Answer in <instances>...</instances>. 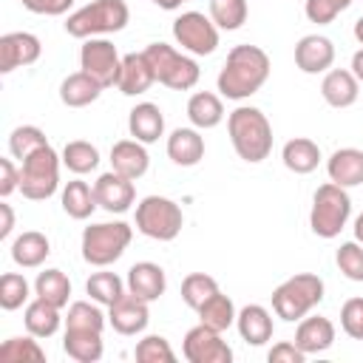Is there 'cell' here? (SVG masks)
<instances>
[{"label": "cell", "instance_id": "cell-53", "mask_svg": "<svg viewBox=\"0 0 363 363\" xmlns=\"http://www.w3.org/2000/svg\"><path fill=\"white\" fill-rule=\"evenodd\" d=\"M354 238H357V241L363 244V213H360V216L354 218Z\"/></svg>", "mask_w": 363, "mask_h": 363}, {"label": "cell", "instance_id": "cell-2", "mask_svg": "<svg viewBox=\"0 0 363 363\" xmlns=\"http://www.w3.org/2000/svg\"><path fill=\"white\" fill-rule=\"evenodd\" d=\"M227 130H230V142H233L235 153L244 162L258 164L272 153V125L258 108L238 105L227 116Z\"/></svg>", "mask_w": 363, "mask_h": 363}, {"label": "cell", "instance_id": "cell-35", "mask_svg": "<svg viewBox=\"0 0 363 363\" xmlns=\"http://www.w3.org/2000/svg\"><path fill=\"white\" fill-rule=\"evenodd\" d=\"M62 164H65L71 173H77V176L91 173V170H96V164H99V150H96L91 142H85V139H74V142H68V145L62 147Z\"/></svg>", "mask_w": 363, "mask_h": 363}, {"label": "cell", "instance_id": "cell-40", "mask_svg": "<svg viewBox=\"0 0 363 363\" xmlns=\"http://www.w3.org/2000/svg\"><path fill=\"white\" fill-rule=\"evenodd\" d=\"M218 292V281L213 275H204V272H190L184 281H182V301L190 306V309H199L207 298H213Z\"/></svg>", "mask_w": 363, "mask_h": 363}, {"label": "cell", "instance_id": "cell-23", "mask_svg": "<svg viewBox=\"0 0 363 363\" xmlns=\"http://www.w3.org/2000/svg\"><path fill=\"white\" fill-rule=\"evenodd\" d=\"M235 326H238L241 340H247L250 346H264L272 337V315L261 303H247L238 312Z\"/></svg>", "mask_w": 363, "mask_h": 363}, {"label": "cell", "instance_id": "cell-50", "mask_svg": "<svg viewBox=\"0 0 363 363\" xmlns=\"http://www.w3.org/2000/svg\"><path fill=\"white\" fill-rule=\"evenodd\" d=\"M0 216H3V224H0V238H9L11 235V230H14V210H11V204H0Z\"/></svg>", "mask_w": 363, "mask_h": 363}, {"label": "cell", "instance_id": "cell-17", "mask_svg": "<svg viewBox=\"0 0 363 363\" xmlns=\"http://www.w3.org/2000/svg\"><path fill=\"white\" fill-rule=\"evenodd\" d=\"M128 292L130 295H136V298H142V301H156V298H162L164 295V289H167V278H164V269L159 267V264H153V261H139V264H133L130 269H128Z\"/></svg>", "mask_w": 363, "mask_h": 363}, {"label": "cell", "instance_id": "cell-29", "mask_svg": "<svg viewBox=\"0 0 363 363\" xmlns=\"http://www.w3.org/2000/svg\"><path fill=\"white\" fill-rule=\"evenodd\" d=\"M62 349L77 363H96L102 357V332L88 329H65Z\"/></svg>", "mask_w": 363, "mask_h": 363}, {"label": "cell", "instance_id": "cell-9", "mask_svg": "<svg viewBox=\"0 0 363 363\" xmlns=\"http://www.w3.org/2000/svg\"><path fill=\"white\" fill-rule=\"evenodd\" d=\"M184 216L173 199L164 196H145L136 204V230L153 241H173L182 233Z\"/></svg>", "mask_w": 363, "mask_h": 363}, {"label": "cell", "instance_id": "cell-27", "mask_svg": "<svg viewBox=\"0 0 363 363\" xmlns=\"http://www.w3.org/2000/svg\"><path fill=\"white\" fill-rule=\"evenodd\" d=\"M48 255H51V244H48V238H45L43 233H37V230H28V233L17 235L14 244H11V261H14L17 267H23V269L40 267Z\"/></svg>", "mask_w": 363, "mask_h": 363}, {"label": "cell", "instance_id": "cell-26", "mask_svg": "<svg viewBox=\"0 0 363 363\" xmlns=\"http://www.w3.org/2000/svg\"><path fill=\"white\" fill-rule=\"evenodd\" d=\"M99 94H102V85H99L91 74H85V71L68 74V77L62 79V85H60V99H62V105H68V108H85V105L96 102Z\"/></svg>", "mask_w": 363, "mask_h": 363}, {"label": "cell", "instance_id": "cell-8", "mask_svg": "<svg viewBox=\"0 0 363 363\" xmlns=\"http://www.w3.org/2000/svg\"><path fill=\"white\" fill-rule=\"evenodd\" d=\"M60 162L62 156H57L51 145L34 150L20 167V193L31 201L51 199L60 187Z\"/></svg>", "mask_w": 363, "mask_h": 363}, {"label": "cell", "instance_id": "cell-5", "mask_svg": "<svg viewBox=\"0 0 363 363\" xmlns=\"http://www.w3.org/2000/svg\"><path fill=\"white\" fill-rule=\"evenodd\" d=\"M349 216H352V199H349L346 187H340L335 182H326L315 190L312 213H309V227H312L315 235H320V238L340 235Z\"/></svg>", "mask_w": 363, "mask_h": 363}, {"label": "cell", "instance_id": "cell-21", "mask_svg": "<svg viewBox=\"0 0 363 363\" xmlns=\"http://www.w3.org/2000/svg\"><path fill=\"white\" fill-rule=\"evenodd\" d=\"M326 173H329V182H335L340 187L363 184V150H357V147L335 150L326 162Z\"/></svg>", "mask_w": 363, "mask_h": 363}, {"label": "cell", "instance_id": "cell-46", "mask_svg": "<svg viewBox=\"0 0 363 363\" xmlns=\"http://www.w3.org/2000/svg\"><path fill=\"white\" fill-rule=\"evenodd\" d=\"M340 326L349 337L363 340V298H349L340 309Z\"/></svg>", "mask_w": 363, "mask_h": 363}, {"label": "cell", "instance_id": "cell-6", "mask_svg": "<svg viewBox=\"0 0 363 363\" xmlns=\"http://www.w3.org/2000/svg\"><path fill=\"white\" fill-rule=\"evenodd\" d=\"M133 238L130 224L125 221H102L82 230V258L91 267H108L122 258Z\"/></svg>", "mask_w": 363, "mask_h": 363}, {"label": "cell", "instance_id": "cell-3", "mask_svg": "<svg viewBox=\"0 0 363 363\" xmlns=\"http://www.w3.org/2000/svg\"><path fill=\"white\" fill-rule=\"evenodd\" d=\"M130 20V9L125 0H91L88 6L77 9L65 20V31L77 40H88L94 34H113L122 31Z\"/></svg>", "mask_w": 363, "mask_h": 363}, {"label": "cell", "instance_id": "cell-33", "mask_svg": "<svg viewBox=\"0 0 363 363\" xmlns=\"http://www.w3.org/2000/svg\"><path fill=\"white\" fill-rule=\"evenodd\" d=\"M96 207H99V204H96L94 187H88V184L79 182V179H74V182L65 184V190H62V210H65L71 218L85 221Z\"/></svg>", "mask_w": 363, "mask_h": 363}, {"label": "cell", "instance_id": "cell-25", "mask_svg": "<svg viewBox=\"0 0 363 363\" xmlns=\"http://www.w3.org/2000/svg\"><path fill=\"white\" fill-rule=\"evenodd\" d=\"M320 94L332 108H349L357 102V94H360L357 77L352 71H343V68L326 71V77L320 82Z\"/></svg>", "mask_w": 363, "mask_h": 363}, {"label": "cell", "instance_id": "cell-28", "mask_svg": "<svg viewBox=\"0 0 363 363\" xmlns=\"http://www.w3.org/2000/svg\"><path fill=\"white\" fill-rule=\"evenodd\" d=\"M281 159H284L286 170H292L298 176H306L320 164V147L306 136H295V139H289L284 145Z\"/></svg>", "mask_w": 363, "mask_h": 363}, {"label": "cell", "instance_id": "cell-52", "mask_svg": "<svg viewBox=\"0 0 363 363\" xmlns=\"http://www.w3.org/2000/svg\"><path fill=\"white\" fill-rule=\"evenodd\" d=\"M153 6H159V9H164V11H173V9H182L184 3H190V0H150Z\"/></svg>", "mask_w": 363, "mask_h": 363}, {"label": "cell", "instance_id": "cell-31", "mask_svg": "<svg viewBox=\"0 0 363 363\" xmlns=\"http://www.w3.org/2000/svg\"><path fill=\"white\" fill-rule=\"evenodd\" d=\"M23 320H26L28 335H34V337H51V335L60 329V320H62V318H60V306L43 301V298H34V301L26 306Z\"/></svg>", "mask_w": 363, "mask_h": 363}, {"label": "cell", "instance_id": "cell-41", "mask_svg": "<svg viewBox=\"0 0 363 363\" xmlns=\"http://www.w3.org/2000/svg\"><path fill=\"white\" fill-rule=\"evenodd\" d=\"M65 329H88V332H102L105 329V315L99 306L91 301H74L65 315Z\"/></svg>", "mask_w": 363, "mask_h": 363}, {"label": "cell", "instance_id": "cell-15", "mask_svg": "<svg viewBox=\"0 0 363 363\" xmlns=\"http://www.w3.org/2000/svg\"><path fill=\"white\" fill-rule=\"evenodd\" d=\"M111 312H108V323L119 332V335H139L145 326H147V320H150V312H147V301H142V298H136V295H130V292H125L116 303H111L108 306Z\"/></svg>", "mask_w": 363, "mask_h": 363}, {"label": "cell", "instance_id": "cell-44", "mask_svg": "<svg viewBox=\"0 0 363 363\" xmlns=\"http://www.w3.org/2000/svg\"><path fill=\"white\" fill-rule=\"evenodd\" d=\"M335 261H337V269H340L349 281H357V284L363 281V247H360V241H346V244H340Z\"/></svg>", "mask_w": 363, "mask_h": 363}, {"label": "cell", "instance_id": "cell-22", "mask_svg": "<svg viewBox=\"0 0 363 363\" xmlns=\"http://www.w3.org/2000/svg\"><path fill=\"white\" fill-rule=\"evenodd\" d=\"M167 156L179 167H193L204 159V139L196 128H176L167 136Z\"/></svg>", "mask_w": 363, "mask_h": 363}, {"label": "cell", "instance_id": "cell-4", "mask_svg": "<svg viewBox=\"0 0 363 363\" xmlns=\"http://www.w3.org/2000/svg\"><path fill=\"white\" fill-rule=\"evenodd\" d=\"M320 301H323V281L312 272H298L272 289V309L286 323L306 318Z\"/></svg>", "mask_w": 363, "mask_h": 363}, {"label": "cell", "instance_id": "cell-36", "mask_svg": "<svg viewBox=\"0 0 363 363\" xmlns=\"http://www.w3.org/2000/svg\"><path fill=\"white\" fill-rule=\"evenodd\" d=\"M85 292L91 295V301L111 306L125 295V281L116 272H94L85 284Z\"/></svg>", "mask_w": 363, "mask_h": 363}, {"label": "cell", "instance_id": "cell-24", "mask_svg": "<svg viewBox=\"0 0 363 363\" xmlns=\"http://www.w3.org/2000/svg\"><path fill=\"white\" fill-rule=\"evenodd\" d=\"M128 130H130V136H133L136 142H142V145L156 142V139L164 133V116H162L159 105H153V102H139V105L130 111V116H128Z\"/></svg>", "mask_w": 363, "mask_h": 363}, {"label": "cell", "instance_id": "cell-42", "mask_svg": "<svg viewBox=\"0 0 363 363\" xmlns=\"http://www.w3.org/2000/svg\"><path fill=\"white\" fill-rule=\"evenodd\" d=\"M26 301H28V281L20 272H6L0 278V306L6 312H14Z\"/></svg>", "mask_w": 363, "mask_h": 363}, {"label": "cell", "instance_id": "cell-14", "mask_svg": "<svg viewBox=\"0 0 363 363\" xmlns=\"http://www.w3.org/2000/svg\"><path fill=\"white\" fill-rule=\"evenodd\" d=\"M94 196H96V204L102 210H108V213H125V210H130V204L136 199L133 179H125L116 170H108V173H102L94 182Z\"/></svg>", "mask_w": 363, "mask_h": 363}, {"label": "cell", "instance_id": "cell-49", "mask_svg": "<svg viewBox=\"0 0 363 363\" xmlns=\"http://www.w3.org/2000/svg\"><path fill=\"white\" fill-rule=\"evenodd\" d=\"M14 190H20V170L14 167L11 159H0V196H11Z\"/></svg>", "mask_w": 363, "mask_h": 363}, {"label": "cell", "instance_id": "cell-10", "mask_svg": "<svg viewBox=\"0 0 363 363\" xmlns=\"http://www.w3.org/2000/svg\"><path fill=\"white\" fill-rule=\"evenodd\" d=\"M173 37L190 54L207 57L218 45V26L210 17H204L201 11H182L173 20Z\"/></svg>", "mask_w": 363, "mask_h": 363}, {"label": "cell", "instance_id": "cell-1", "mask_svg": "<svg viewBox=\"0 0 363 363\" xmlns=\"http://www.w3.org/2000/svg\"><path fill=\"white\" fill-rule=\"evenodd\" d=\"M269 57L258 45H233L221 71H218V91L227 99H247L269 79Z\"/></svg>", "mask_w": 363, "mask_h": 363}, {"label": "cell", "instance_id": "cell-13", "mask_svg": "<svg viewBox=\"0 0 363 363\" xmlns=\"http://www.w3.org/2000/svg\"><path fill=\"white\" fill-rule=\"evenodd\" d=\"M40 40L28 31H9L0 37V74H11L20 65H31L40 60Z\"/></svg>", "mask_w": 363, "mask_h": 363}, {"label": "cell", "instance_id": "cell-34", "mask_svg": "<svg viewBox=\"0 0 363 363\" xmlns=\"http://www.w3.org/2000/svg\"><path fill=\"white\" fill-rule=\"evenodd\" d=\"M34 295L62 309L68 303V298H71V281L65 278L62 269H45L34 281Z\"/></svg>", "mask_w": 363, "mask_h": 363}, {"label": "cell", "instance_id": "cell-16", "mask_svg": "<svg viewBox=\"0 0 363 363\" xmlns=\"http://www.w3.org/2000/svg\"><path fill=\"white\" fill-rule=\"evenodd\" d=\"M335 62V45L329 37L320 34H306L295 45V65L303 74H323Z\"/></svg>", "mask_w": 363, "mask_h": 363}, {"label": "cell", "instance_id": "cell-37", "mask_svg": "<svg viewBox=\"0 0 363 363\" xmlns=\"http://www.w3.org/2000/svg\"><path fill=\"white\" fill-rule=\"evenodd\" d=\"M247 0H210V20L224 28V31H235L247 23Z\"/></svg>", "mask_w": 363, "mask_h": 363}, {"label": "cell", "instance_id": "cell-38", "mask_svg": "<svg viewBox=\"0 0 363 363\" xmlns=\"http://www.w3.org/2000/svg\"><path fill=\"white\" fill-rule=\"evenodd\" d=\"M45 145H48V139H45V133H43L37 125H20V128H14L11 136H9V150H11V156L20 159V162H26L34 150H40V147H45Z\"/></svg>", "mask_w": 363, "mask_h": 363}, {"label": "cell", "instance_id": "cell-45", "mask_svg": "<svg viewBox=\"0 0 363 363\" xmlns=\"http://www.w3.org/2000/svg\"><path fill=\"white\" fill-rule=\"evenodd\" d=\"M349 6H352V0H306L303 11H306L309 23L326 26V23H332L340 11H346Z\"/></svg>", "mask_w": 363, "mask_h": 363}, {"label": "cell", "instance_id": "cell-47", "mask_svg": "<svg viewBox=\"0 0 363 363\" xmlns=\"http://www.w3.org/2000/svg\"><path fill=\"white\" fill-rule=\"evenodd\" d=\"M28 11H34V14H45V17H60V14H65L71 6H74V0H20Z\"/></svg>", "mask_w": 363, "mask_h": 363}, {"label": "cell", "instance_id": "cell-43", "mask_svg": "<svg viewBox=\"0 0 363 363\" xmlns=\"http://www.w3.org/2000/svg\"><path fill=\"white\" fill-rule=\"evenodd\" d=\"M133 357H136L139 363H173V360H176V354H173L167 337H162V335H147V337H142V340L136 343V349H133Z\"/></svg>", "mask_w": 363, "mask_h": 363}, {"label": "cell", "instance_id": "cell-20", "mask_svg": "<svg viewBox=\"0 0 363 363\" xmlns=\"http://www.w3.org/2000/svg\"><path fill=\"white\" fill-rule=\"evenodd\" d=\"M153 82H156V77H153V68H150L145 51H142V54H125V57H122V71H119L116 88H119L125 96L145 94Z\"/></svg>", "mask_w": 363, "mask_h": 363}, {"label": "cell", "instance_id": "cell-48", "mask_svg": "<svg viewBox=\"0 0 363 363\" xmlns=\"http://www.w3.org/2000/svg\"><path fill=\"white\" fill-rule=\"evenodd\" d=\"M267 360H269V363H303V360H306V354H303L295 343L281 340V343H275V346L269 349Z\"/></svg>", "mask_w": 363, "mask_h": 363}, {"label": "cell", "instance_id": "cell-54", "mask_svg": "<svg viewBox=\"0 0 363 363\" xmlns=\"http://www.w3.org/2000/svg\"><path fill=\"white\" fill-rule=\"evenodd\" d=\"M354 40L363 45V17H357V20H354Z\"/></svg>", "mask_w": 363, "mask_h": 363}, {"label": "cell", "instance_id": "cell-11", "mask_svg": "<svg viewBox=\"0 0 363 363\" xmlns=\"http://www.w3.org/2000/svg\"><path fill=\"white\" fill-rule=\"evenodd\" d=\"M79 68L91 74L102 88L116 85L119 71H122V57L116 54V45L111 40H96L88 37L85 45L79 48Z\"/></svg>", "mask_w": 363, "mask_h": 363}, {"label": "cell", "instance_id": "cell-19", "mask_svg": "<svg viewBox=\"0 0 363 363\" xmlns=\"http://www.w3.org/2000/svg\"><path fill=\"white\" fill-rule=\"evenodd\" d=\"M335 343V323L329 318H301L298 329H295V346L303 354H318L326 352Z\"/></svg>", "mask_w": 363, "mask_h": 363}, {"label": "cell", "instance_id": "cell-7", "mask_svg": "<svg viewBox=\"0 0 363 363\" xmlns=\"http://www.w3.org/2000/svg\"><path fill=\"white\" fill-rule=\"evenodd\" d=\"M145 57H147V62L153 68L156 82H162V85H167L173 91H190L201 77L199 62L184 57V54H179L167 43H150L145 48Z\"/></svg>", "mask_w": 363, "mask_h": 363}, {"label": "cell", "instance_id": "cell-18", "mask_svg": "<svg viewBox=\"0 0 363 363\" xmlns=\"http://www.w3.org/2000/svg\"><path fill=\"white\" fill-rule=\"evenodd\" d=\"M147 164H150V156L145 145L136 139H122L111 147V170H116L125 179H133V182L142 179L147 173Z\"/></svg>", "mask_w": 363, "mask_h": 363}, {"label": "cell", "instance_id": "cell-12", "mask_svg": "<svg viewBox=\"0 0 363 363\" xmlns=\"http://www.w3.org/2000/svg\"><path fill=\"white\" fill-rule=\"evenodd\" d=\"M182 352L190 363H230L233 360V349L227 346V340L221 337V332L199 323L193 329H187Z\"/></svg>", "mask_w": 363, "mask_h": 363}, {"label": "cell", "instance_id": "cell-51", "mask_svg": "<svg viewBox=\"0 0 363 363\" xmlns=\"http://www.w3.org/2000/svg\"><path fill=\"white\" fill-rule=\"evenodd\" d=\"M352 74L357 77V82H363V48L354 51V57H352Z\"/></svg>", "mask_w": 363, "mask_h": 363}, {"label": "cell", "instance_id": "cell-39", "mask_svg": "<svg viewBox=\"0 0 363 363\" xmlns=\"http://www.w3.org/2000/svg\"><path fill=\"white\" fill-rule=\"evenodd\" d=\"M0 360H6V363H28V360L31 363H43L45 352L34 340V335H28V337H9L0 346Z\"/></svg>", "mask_w": 363, "mask_h": 363}, {"label": "cell", "instance_id": "cell-32", "mask_svg": "<svg viewBox=\"0 0 363 363\" xmlns=\"http://www.w3.org/2000/svg\"><path fill=\"white\" fill-rule=\"evenodd\" d=\"M196 312H199V323H204V326H210V329H216V332L230 329V326L235 323V318H238L233 301H230L221 289H218L213 298H207Z\"/></svg>", "mask_w": 363, "mask_h": 363}, {"label": "cell", "instance_id": "cell-30", "mask_svg": "<svg viewBox=\"0 0 363 363\" xmlns=\"http://www.w3.org/2000/svg\"><path fill=\"white\" fill-rule=\"evenodd\" d=\"M187 119L193 122V128L199 130H210L224 119V105L216 94L210 91H196L187 99Z\"/></svg>", "mask_w": 363, "mask_h": 363}]
</instances>
